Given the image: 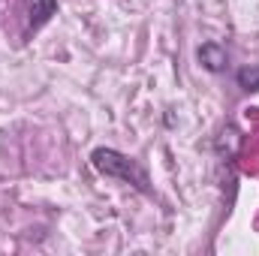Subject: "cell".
Listing matches in <instances>:
<instances>
[{
    "instance_id": "cell-1",
    "label": "cell",
    "mask_w": 259,
    "mask_h": 256,
    "mask_svg": "<svg viewBox=\"0 0 259 256\" xmlns=\"http://www.w3.org/2000/svg\"><path fill=\"white\" fill-rule=\"evenodd\" d=\"M91 166H94L100 175L121 178V181L133 184L139 193H151V181H148L145 169H142L133 157L121 154V151H115V148H97V151L91 154Z\"/></svg>"
},
{
    "instance_id": "cell-2",
    "label": "cell",
    "mask_w": 259,
    "mask_h": 256,
    "mask_svg": "<svg viewBox=\"0 0 259 256\" xmlns=\"http://www.w3.org/2000/svg\"><path fill=\"white\" fill-rule=\"evenodd\" d=\"M196 58H199V64L205 66L208 72H223L229 66V52L220 42H202L196 49Z\"/></svg>"
},
{
    "instance_id": "cell-3",
    "label": "cell",
    "mask_w": 259,
    "mask_h": 256,
    "mask_svg": "<svg viewBox=\"0 0 259 256\" xmlns=\"http://www.w3.org/2000/svg\"><path fill=\"white\" fill-rule=\"evenodd\" d=\"M58 15V0H30V30L46 27Z\"/></svg>"
},
{
    "instance_id": "cell-4",
    "label": "cell",
    "mask_w": 259,
    "mask_h": 256,
    "mask_svg": "<svg viewBox=\"0 0 259 256\" xmlns=\"http://www.w3.org/2000/svg\"><path fill=\"white\" fill-rule=\"evenodd\" d=\"M238 84L244 91H259V66H244L238 69Z\"/></svg>"
}]
</instances>
